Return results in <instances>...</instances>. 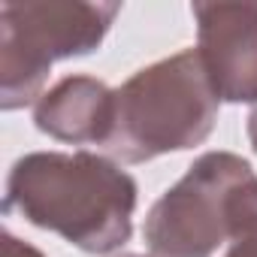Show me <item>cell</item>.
<instances>
[{"label":"cell","instance_id":"obj_1","mask_svg":"<svg viewBox=\"0 0 257 257\" xmlns=\"http://www.w3.org/2000/svg\"><path fill=\"white\" fill-rule=\"evenodd\" d=\"M4 209L88 254H112L134 233L137 182L103 155L34 152L13 164Z\"/></svg>","mask_w":257,"mask_h":257},{"label":"cell","instance_id":"obj_2","mask_svg":"<svg viewBox=\"0 0 257 257\" xmlns=\"http://www.w3.org/2000/svg\"><path fill=\"white\" fill-rule=\"evenodd\" d=\"M218 94L197 49L155 61L115 88V127L106 152L124 164L185 152L212 134Z\"/></svg>","mask_w":257,"mask_h":257},{"label":"cell","instance_id":"obj_3","mask_svg":"<svg viewBox=\"0 0 257 257\" xmlns=\"http://www.w3.org/2000/svg\"><path fill=\"white\" fill-rule=\"evenodd\" d=\"M118 10L100 0L0 4V106L13 112L40 100L52 64L100 49Z\"/></svg>","mask_w":257,"mask_h":257},{"label":"cell","instance_id":"obj_4","mask_svg":"<svg viewBox=\"0 0 257 257\" xmlns=\"http://www.w3.org/2000/svg\"><path fill=\"white\" fill-rule=\"evenodd\" d=\"M254 176L233 152H206L149 209L143 236L152 257H212L230 239L233 197Z\"/></svg>","mask_w":257,"mask_h":257},{"label":"cell","instance_id":"obj_5","mask_svg":"<svg viewBox=\"0 0 257 257\" xmlns=\"http://www.w3.org/2000/svg\"><path fill=\"white\" fill-rule=\"evenodd\" d=\"M197 52L224 103H257V4H194Z\"/></svg>","mask_w":257,"mask_h":257},{"label":"cell","instance_id":"obj_6","mask_svg":"<svg viewBox=\"0 0 257 257\" xmlns=\"http://www.w3.org/2000/svg\"><path fill=\"white\" fill-rule=\"evenodd\" d=\"M34 121L58 143L106 146L115 127V91L94 76H67L37 100Z\"/></svg>","mask_w":257,"mask_h":257},{"label":"cell","instance_id":"obj_7","mask_svg":"<svg viewBox=\"0 0 257 257\" xmlns=\"http://www.w3.org/2000/svg\"><path fill=\"white\" fill-rule=\"evenodd\" d=\"M224 257H257V176H251L233 197L230 248Z\"/></svg>","mask_w":257,"mask_h":257},{"label":"cell","instance_id":"obj_8","mask_svg":"<svg viewBox=\"0 0 257 257\" xmlns=\"http://www.w3.org/2000/svg\"><path fill=\"white\" fill-rule=\"evenodd\" d=\"M4 257H46L40 248H34L31 242L16 239L13 233H4Z\"/></svg>","mask_w":257,"mask_h":257},{"label":"cell","instance_id":"obj_9","mask_svg":"<svg viewBox=\"0 0 257 257\" xmlns=\"http://www.w3.org/2000/svg\"><path fill=\"white\" fill-rule=\"evenodd\" d=\"M248 140H251V149L257 152V106H254L251 115H248Z\"/></svg>","mask_w":257,"mask_h":257},{"label":"cell","instance_id":"obj_10","mask_svg":"<svg viewBox=\"0 0 257 257\" xmlns=\"http://www.w3.org/2000/svg\"><path fill=\"white\" fill-rule=\"evenodd\" d=\"M115 257H143V254H115Z\"/></svg>","mask_w":257,"mask_h":257}]
</instances>
